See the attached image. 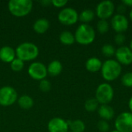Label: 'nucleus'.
Segmentation results:
<instances>
[{
	"instance_id": "obj_1",
	"label": "nucleus",
	"mask_w": 132,
	"mask_h": 132,
	"mask_svg": "<svg viewBox=\"0 0 132 132\" xmlns=\"http://www.w3.org/2000/svg\"><path fill=\"white\" fill-rule=\"evenodd\" d=\"M122 66L114 59L105 60L101 69V73L103 79L108 83L117 80L121 74Z\"/></svg>"
},
{
	"instance_id": "obj_2",
	"label": "nucleus",
	"mask_w": 132,
	"mask_h": 132,
	"mask_svg": "<svg viewBox=\"0 0 132 132\" xmlns=\"http://www.w3.org/2000/svg\"><path fill=\"white\" fill-rule=\"evenodd\" d=\"M75 41L84 46H87L91 44L96 37V32L94 29L89 24H81L80 25L74 34Z\"/></svg>"
},
{
	"instance_id": "obj_3",
	"label": "nucleus",
	"mask_w": 132,
	"mask_h": 132,
	"mask_svg": "<svg viewBox=\"0 0 132 132\" xmlns=\"http://www.w3.org/2000/svg\"><path fill=\"white\" fill-rule=\"evenodd\" d=\"M32 6L33 3L30 0H10L8 3L10 13L16 17H23L29 14Z\"/></svg>"
},
{
	"instance_id": "obj_4",
	"label": "nucleus",
	"mask_w": 132,
	"mask_h": 132,
	"mask_svg": "<svg viewBox=\"0 0 132 132\" xmlns=\"http://www.w3.org/2000/svg\"><path fill=\"white\" fill-rule=\"evenodd\" d=\"M15 54L17 58L24 62L33 60L39 55V48L32 43H22L15 49Z\"/></svg>"
},
{
	"instance_id": "obj_5",
	"label": "nucleus",
	"mask_w": 132,
	"mask_h": 132,
	"mask_svg": "<svg viewBox=\"0 0 132 132\" xmlns=\"http://www.w3.org/2000/svg\"><path fill=\"white\" fill-rule=\"evenodd\" d=\"M114 97V90L112 86L108 83H102L98 85L95 92V99L101 104H108Z\"/></svg>"
},
{
	"instance_id": "obj_6",
	"label": "nucleus",
	"mask_w": 132,
	"mask_h": 132,
	"mask_svg": "<svg viewBox=\"0 0 132 132\" xmlns=\"http://www.w3.org/2000/svg\"><path fill=\"white\" fill-rule=\"evenodd\" d=\"M115 11V5L111 0H104L97 4L95 14L100 19L108 20L112 18Z\"/></svg>"
},
{
	"instance_id": "obj_7",
	"label": "nucleus",
	"mask_w": 132,
	"mask_h": 132,
	"mask_svg": "<svg viewBox=\"0 0 132 132\" xmlns=\"http://www.w3.org/2000/svg\"><path fill=\"white\" fill-rule=\"evenodd\" d=\"M115 130L119 132H132V113L125 111L121 113L114 121Z\"/></svg>"
},
{
	"instance_id": "obj_8",
	"label": "nucleus",
	"mask_w": 132,
	"mask_h": 132,
	"mask_svg": "<svg viewBox=\"0 0 132 132\" xmlns=\"http://www.w3.org/2000/svg\"><path fill=\"white\" fill-rule=\"evenodd\" d=\"M18 99L16 90L10 86H4L0 88V105L9 107L12 105Z\"/></svg>"
},
{
	"instance_id": "obj_9",
	"label": "nucleus",
	"mask_w": 132,
	"mask_h": 132,
	"mask_svg": "<svg viewBox=\"0 0 132 132\" xmlns=\"http://www.w3.org/2000/svg\"><path fill=\"white\" fill-rule=\"evenodd\" d=\"M58 20L65 26H72L79 20V14L73 8H64L58 14Z\"/></svg>"
},
{
	"instance_id": "obj_10",
	"label": "nucleus",
	"mask_w": 132,
	"mask_h": 132,
	"mask_svg": "<svg viewBox=\"0 0 132 132\" xmlns=\"http://www.w3.org/2000/svg\"><path fill=\"white\" fill-rule=\"evenodd\" d=\"M111 26L116 33H124L129 27V21L125 15L117 13L112 16Z\"/></svg>"
},
{
	"instance_id": "obj_11",
	"label": "nucleus",
	"mask_w": 132,
	"mask_h": 132,
	"mask_svg": "<svg viewBox=\"0 0 132 132\" xmlns=\"http://www.w3.org/2000/svg\"><path fill=\"white\" fill-rule=\"evenodd\" d=\"M28 73L30 77L36 80H42L47 75L46 67L40 62H34L31 63L28 68Z\"/></svg>"
},
{
	"instance_id": "obj_12",
	"label": "nucleus",
	"mask_w": 132,
	"mask_h": 132,
	"mask_svg": "<svg viewBox=\"0 0 132 132\" xmlns=\"http://www.w3.org/2000/svg\"><path fill=\"white\" fill-rule=\"evenodd\" d=\"M116 60L121 65L128 66L132 63V51L129 46H121L116 50L115 52Z\"/></svg>"
},
{
	"instance_id": "obj_13",
	"label": "nucleus",
	"mask_w": 132,
	"mask_h": 132,
	"mask_svg": "<svg viewBox=\"0 0 132 132\" xmlns=\"http://www.w3.org/2000/svg\"><path fill=\"white\" fill-rule=\"evenodd\" d=\"M47 128L49 132H68V121L61 118H53L49 121Z\"/></svg>"
},
{
	"instance_id": "obj_14",
	"label": "nucleus",
	"mask_w": 132,
	"mask_h": 132,
	"mask_svg": "<svg viewBox=\"0 0 132 132\" xmlns=\"http://www.w3.org/2000/svg\"><path fill=\"white\" fill-rule=\"evenodd\" d=\"M97 112L101 120L106 121L112 120L114 117V110L108 104H101L97 109Z\"/></svg>"
},
{
	"instance_id": "obj_15",
	"label": "nucleus",
	"mask_w": 132,
	"mask_h": 132,
	"mask_svg": "<svg viewBox=\"0 0 132 132\" xmlns=\"http://www.w3.org/2000/svg\"><path fill=\"white\" fill-rule=\"evenodd\" d=\"M15 50L11 46H3L0 49V60L4 63H12L15 59Z\"/></svg>"
},
{
	"instance_id": "obj_16",
	"label": "nucleus",
	"mask_w": 132,
	"mask_h": 132,
	"mask_svg": "<svg viewBox=\"0 0 132 132\" xmlns=\"http://www.w3.org/2000/svg\"><path fill=\"white\" fill-rule=\"evenodd\" d=\"M103 63L97 57H90L89 58L85 63L87 70L90 73H96L101 70Z\"/></svg>"
},
{
	"instance_id": "obj_17",
	"label": "nucleus",
	"mask_w": 132,
	"mask_h": 132,
	"mask_svg": "<svg viewBox=\"0 0 132 132\" xmlns=\"http://www.w3.org/2000/svg\"><path fill=\"white\" fill-rule=\"evenodd\" d=\"M50 28V22L44 18H40L37 19L33 24V29L36 33L43 34Z\"/></svg>"
},
{
	"instance_id": "obj_18",
	"label": "nucleus",
	"mask_w": 132,
	"mask_h": 132,
	"mask_svg": "<svg viewBox=\"0 0 132 132\" xmlns=\"http://www.w3.org/2000/svg\"><path fill=\"white\" fill-rule=\"evenodd\" d=\"M47 68V73L52 76V77H56L58 76L59 74H60V73L63 70V65L62 63L59 61V60H53L51 61Z\"/></svg>"
},
{
	"instance_id": "obj_19",
	"label": "nucleus",
	"mask_w": 132,
	"mask_h": 132,
	"mask_svg": "<svg viewBox=\"0 0 132 132\" xmlns=\"http://www.w3.org/2000/svg\"><path fill=\"white\" fill-rule=\"evenodd\" d=\"M60 41L62 44L66 45V46H70L73 45L76 41H75V37L74 35L68 31V30H64L63 31L59 36Z\"/></svg>"
},
{
	"instance_id": "obj_20",
	"label": "nucleus",
	"mask_w": 132,
	"mask_h": 132,
	"mask_svg": "<svg viewBox=\"0 0 132 132\" xmlns=\"http://www.w3.org/2000/svg\"><path fill=\"white\" fill-rule=\"evenodd\" d=\"M95 17V12L91 9H84L79 15V20L84 24H88V22L94 20Z\"/></svg>"
},
{
	"instance_id": "obj_21",
	"label": "nucleus",
	"mask_w": 132,
	"mask_h": 132,
	"mask_svg": "<svg viewBox=\"0 0 132 132\" xmlns=\"http://www.w3.org/2000/svg\"><path fill=\"white\" fill-rule=\"evenodd\" d=\"M18 104L21 108L27 110L30 109L33 106L34 101L31 97L28 95H22L18 99Z\"/></svg>"
},
{
	"instance_id": "obj_22",
	"label": "nucleus",
	"mask_w": 132,
	"mask_h": 132,
	"mask_svg": "<svg viewBox=\"0 0 132 132\" xmlns=\"http://www.w3.org/2000/svg\"><path fill=\"white\" fill-rule=\"evenodd\" d=\"M69 129L72 132H84L85 131L86 126L83 121L75 120L73 121H68Z\"/></svg>"
},
{
	"instance_id": "obj_23",
	"label": "nucleus",
	"mask_w": 132,
	"mask_h": 132,
	"mask_svg": "<svg viewBox=\"0 0 132 132\" xmlns=\"http://www.w3.org/2000/svg\"><path fill=\"white\" fill-rule=\"evenodd\" d=\"M100 106V104L95 98H90L86 101L84 104V108L88 112L96 111Z\"/></svg>"
},
{
	"instance_id": "obj_24",
	"label": "nucleus",
	"mask_w": 132,
	"mask_h": 132,
	"mask_svg": "<svg viewBox=\"0 0 132 132\" xmlns=\"http://www.w3.org/2000/svg\"><path fill=\"white\" fill-rule=\"evenodd\" d=\"M115 52H116V49L111 44L107 43V44H104L101 47V53L106 57H108V58L112 57L113 56L115 55Z\"/></svg>"
},
{
	"instance_id": "obj_25",
	"label": "nucleus",
	"mask_w": 132,
	"mask_h": 132,
	"mask_svg": "<svg viewBox=\"0 0 132 132\" xmlns=\"http://www.w3.org/2000/svg\"><path fill=\"white\" fill-rule=\"evenodd\" d=\"M109 29H110V23L108 22V20L100 19L97 22V29L99 33H101V34L107 33L109 31Z\"/></svg>"
},
{
	"instance_id": "obj_26",
	"label": "nucleus",
	"mask_w": 132,
	"mask_h": 132,
	"mask_svg": "<svg viewBox=\"0 0 132 132\" xmlns=\"http://www.w3.org/2000/svg\"><path fill=\"white\" fill-rule=\"evenodd\" d=\"M10 64H11V69L15 72L21 71L24 68V65H25L24 61L21 60L19 58H15Z\"/></svg>"
},
{
	"instance_id": "obj_27",
	"label": "nucleus",
	"mask_w": 132,
	"mask_h": 132,
	"mask_svg": "<svg viewBox=\"0 0 132 132\" xmlns=\"http://www.w3.org/2000/svg\"><path fill=\"white\" fill-rule=\"evenodd\" d=\"M121 83L122 84L126 87L132 88V72L125 73L121 77Z\"/></svg>"
},
{
	"instance_id": "obj_28",
	"label": "nucleus",
	"mask_w": 132,
	"mask_h": 132,
	"mask_svg": "<svg viewBox=\"0 0 132 132\" xmlns=\"http://www.w3.org/2000/svg\"><path fill=\"white\" fill-rule=\"evenodd\" d=\"M39 90L42 91V92H48L51 89V84L50 82L48 80H46V79H43L42 80H40L39 82Z\"/></svg>"
},
{
	"instance_id": "obj_29",
	"label": "nucleus",
	"mask_w": 132,
	"mask_h": 132,
	"mask_svg": "<svg viewBox=\"0 0 132 132\" xmlns=\"http://www.w3.org/2000/svg\"><path fill=\"white\" fill-rule=\"evenodd\" d=\"M114 41L117 45L121 46L126 41V36L124 33H116L114 37Z\"/></svg>"
},
{
	"instance_id": "obj_30",
	"label": "nucleus",
	"mask_w": 132,
	"mask_h": 132,
	"mask_svg": "<svg viewBox=\"0 0 132 132\" xmlns=\"http://www.w3.org/2000/svg\"><path fill=\"white\" fill-rule=\"evenodd\" d=\"M97 128L101 132H108L110 130V125L108 121L101 120L97 124Z\"/></svg>"
},
{
	"instance_id": "obj_31",
	"label": "nucleus",
	"mask_w": 132,
	"mask_h": 132,
	"mask_svg": "<svg viewBox=\"0 0 132 132\" xmlns=\"http://www.w3.org/2000/svg\"><path fill=\"white\" fill-rule=\"evenodd\" d=\"M67 3H68V1H67V0H53V1H51V4L56 8H63Z\"/></svg>"
},
{
	"instance_id": "obj_32",
	"label": "nucleus",
	"mask_w": 132,
	"mask_h": 132,
	"mask_svg": "<svg viewBox=\"0 0 132 132\" xmlns=\"http://www.w3.org/2000/svg\"><path fill=\"white\" fill-rule=\"evenodd\" d=\"M126 9L127 7L124 5V4H120L118 5V8H117V11H118V14H121V15H124L125 12L126 11Z\"/></svg>"
},
{
	"instance_id": "obj_33",
	"label": "nucleus",
	"mask_w": 132,
	"mask_h": 132,
	"mask_svg": "<svg viewBox=\"0 0 132 132\" xmlns=\"http://www.w3.org/2000/svg\"><path fill=\"white\" fill-rule=\"evenodd\" d=\"M122 4H124L126 7H131L132 9V0H123Z\"/></svg>"
},
{
	"instance_id": "obj_34",
	"label": "nucleus",
	"mask_w": 132,
	"mask_h": 132,
	"mask_svg": "<svg viewBox=\"0 0 132 132\" xmlns=\"http://www.w3.org/2000/svg\"><path fill=\"white\" fill-rule=\"evenodd\" d=\"M128 108H129L130 112L132 113V96L131 97V98L129 99V101H128Z\"/></svg>"
},
{
	"instance_id": "obj_35",
	"label": "nucleus",
	"mask_w": 132,
	"mask_h": 132,
	"mask_svg": "<svg viewBox=\"0 0 132 132\" xmlns=\"http://www.w3.org/2000/svg\"><path fill=\"white\" fill-rule=\"evenodd\" d=\"M129 18H130L131 21L132 22V9H131V10L130 11V12H129Z\"/></svg>"
},
{
	"instance_id": "obj_36",
	"label": "nucleus",
	"mask_w": 132,
	"mask_h": 132,
	"mask_svg": "<svg viewBox=\"0 0 132 132\" xmlns=\"http://www.w3.org/2000/svg\"><path fill=\"white\" fill-rule=\"evenodd\" d=\"M129 48L131 49V50L132 51V39L131 40V42H130V44H129Z\"/></svg>"
},
{
	"instance_id": "obj_37",
	"label": "nucleus",
	"mask_w": 132,
	"mask_h": 132,
	"mask_svg": "<svg viewBox=\"0 0 132 132\" xmlns=\"http://www.w3.org/2000/svg\"><path fill=\"white\" fill-rule=\"evenodd\" d=\"M110 132H119L118 131H117V130H113V131H111Z\"/></svg>"
},
{
	"instance_id": "obj_38",
	"label": "nucleus",
	"mask_w": 132,
	"mask_h": 132,
	"mask_svg": "<svg viewBox=\"0 0 132 132\" xmlns=\"http://www.w3.org/2000/svg\"><path fill=\"white\" fill-rule=\"evenodd\" d=\"M68 132H72V131H68Z\"/></svg>"
}]
</instances>
